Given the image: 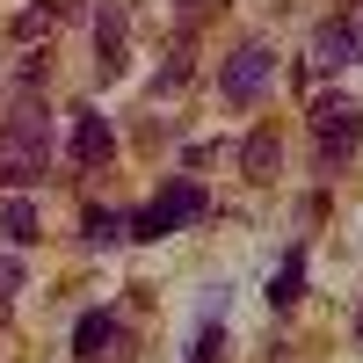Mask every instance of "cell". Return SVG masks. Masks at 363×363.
Returning a JSON list of instances; mask_svg holds the SVG:
<instances>
[{"label":"cell","instance_id":"1","mask_svg":"<svg viewBox=\"0 0 363 363\" xmlns=\"http://www.w3.org/2000/svg\"><path fill=\"white\" fill-rule=\"evenodd\" d=\"M211 211V196H203V182H189V174H174L167 189L138 211V218H124V240H167V233H182L189 218H203Z\"/></svg>","mask_w":363,"mask_h":363},{"label":"cell","instance_id":"2","mask_svg":"<svg viewBox=\"0 0 363 363\" xmlns=\"http://www.w3.org/2000/svg\"><path fill=\"white\" fill-rule=\"evenodd\" d=\"M269 80H277V51H269V44H240V51L225 58V66H218V95L247 109V102L262 95Z\"/></svg>","mask_w":363,"mask_h":363},{"label":"cell","instance_id":"3","mask_svg":"<svg viewBox=\"0 0 363 363\" xmlns=\"http://www.w3.org/2000/svg\"><path fill=\"white\" fill-rule=\"evenodd\" d=\"M356 131H363V109H356L349 95H320V102H313V138H320L327 160H349Z\"/></svg>","mask_w":363,"mask_h":363},{"label":"cell","instance_id":"4","mask_svg":"<svg viewBox=\"0 0 363 363\" xmlns=\"http://www.w3.org/2000/svg\"><path fill=\"white\" fill-rule=\"evenodd\" d=\"M73 356H80V363H131L124 320H116V313H80V327H73Z\"/></svg>","mask_w":363,"mask_h":363},{"label":"cell","instance_id":"5","mask_svg":"<svg viewBox=\"0 0 363 363\" xmlns=\"http://www.w3.org/2000/svg\"><path fill=\"white\" fill-rule=\"evenodd\" d=\"M0 138L22 145V153H44V160H51V109H44L37 95H22V102L8 109V124H0Z\"/></svg>","mask_w":363,"mask_h":363},{"label":"cell","instance_id":"6","mask_svg":"<svg viewBox=\"0 0 363 363\" xmlns=\"http://www.w3.org/2000/svg\"><path fill=\"white\" fill-rule=\"evenodd\" d=\"M95 73L124 80V0H102L95 8Z\"/></svg>","mask_w":363,"mask_h":363},{"label":"cell","instance_id":"7","mask_svg":"<svg viewBox=\"0 0 363 363\" xmlns=\"http://www.w3.org/2000/svg\"><path fill=\"white\" fill-rule=\"evenodd\" d=\"M363 58V29L356 22H320L313 29V66L320 73H342V66H356Z\"/></svg>","mask_w":363,"mask_h":363},{"label":"cell","instance_id":"8","mask_svg":"<svg viewBox=\"0 0 363 363\" xmlns=\"http://www.w3.org/2000/svg\"><path fill=\"white\" fill-rule=\"evenodd\" d=\"M73 160H80V167H109V160H116V131H109V116H95V109L73 116Z\"/></svg>","mask_w":363,"mask_h":363},{"label":"cell","instance_id":"9","mask_svg":"<svg viewBox=\"0 0 363 363\" xmlns=\"http://www.w3.org/2000/svg\"><path fill=\"white\" fill-rule=\"evenodd\" d=\"M240 167H247V182H277V167H284V138H277V124H262L247 145H240Z\"/></svg>","mask_w":363,"mask_h":363},{"label":"cell","instance_id":"10","mask_svg":"<svg viewBox=\"0 0 363 363\" xmlns=\"http://www.w3.org/2000/svg\"><path fill=\"white\" fill-rule=\"evenodd\" d=\"M0 233H8L15 240V247H37V203H29V196H8V211H0Z\"/></svg>","mask_w":363,"mask_h":363},{"label":"cell","instance_id":"11","mask_svg":"<svg viewBox=\"0 0 363 363\" xmlns=\"http://www.w3.org/2000/svg\"><path fill=\"white\" fill-rule=\"evenodd\" d=\"M80 240H87V247H116V240H124V218H116V211H87Z\"/></svg>","mask_w":363,"mask_h":363},{"label":"cell","instance_id":"12","mask_svg":"<svg viewBox=\"0 0 363 363\" xmlns=\"http://www.w3.org/2000/svg\"><path fill=\"white\" fill-rule=\"evenodd\" d=\"M298 284H306V255H284V269H277V284H269V306H291V298H298Z\"/></svg>","mask_w":363,"mask_h":363},{"label":"cell","instance_id":"13","mask_svg":"<svg viewBox=\"0 0 363 363\" xmlns=\"http://www.w3.org/2000/svg\"><path fill=\"white\" fill-rule=\"evenodd\" d=\"M182 80H189V37H174V44H167V66H160V80H153V95H174Z\"/></svg>","mask_w":363,"mask_h":363},{"label":"cell","instance_id":"14","mask_svg":"<svg viewBox=\"0 0 363 363\" xmlns=\"http://www.w3.org/2000/svg\"><path fill=\"white\" fill-rule=\"evenodd\" d=\"M44 29H51V8H22V15L8 22V37H22V44H29V37H44Z\"/></svg>","mask_w":363,"mask_h":363},{"label":"cell","instance_id":"15","mask_svg":"<svg viewBox=\"0 0 363 363\" xmlns=\"http://www.w3.org/2000/svg\"><path fill=\"white\" fill-rule=\"evenodd\" d=\"M218 356H225V327H203L196 349H189V363H218Z\"/></svg>","mask_w":363,"mask_h":363},{"label":"cell","instance_id":"16","mask_svg":"<svg viewBox=\"0 0 363 363\" xmlns=\"http://www.w3.org/2000/svg\"><path fill=\"white\" fill-rule=\"evenodd\" d=\"M15 291H22V262H15V255H0V313L15 306Z\"/></svg>","mask_w":363,"mask_h":363},{"label":"cell","instance_id":"17","mask_svg":"<svg viewBox=\"0 0 363 363\" xmlns=\"http://www.w3.org/2000/svg\"><path fill=\"white\" fill-rule=\"evenodd\" d=\"M356 342H363V306H356Z\"/></svg>","mask_w":363,"mask_h":363}]
</instances>
